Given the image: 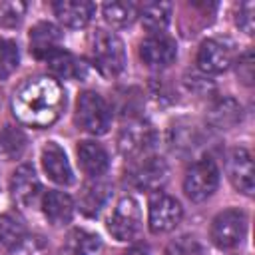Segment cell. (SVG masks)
<instances>
[{"label": "cell", "mask_w": 255, "mask_h": 255, "mask_svg": "<svg viewBox=\"0 0 255 255\" xmlns=\"http://www.w3.org/2000/svg\"><path fill=\"white\" fill-rule=\"evenodd\" d=\"M66 106V96L58 80L38 76L22 82L12 96V112L18 122L32 128L52 126Z\"/></svg>", "instance_id": "obj_1"}, {"label": "cell", "mask_w": 255, "mask_h": 255, "mask_svg": "<svg viewBox=\"0 0 255 255\" xmlns=\"http://www.w3.org/2000/svg\"><path fill=\"white\" fill-rule=\"evenodd\" d=\"M92 62L104 76H118L126 68L124 42L114 32H96L92 38Z\"/></svg>", "instance_id": "obj_2"}, {"label": "cell", "mask_w": 255, "mask_h": 255, "mask_svg": "<svg viewBox=\"0 0 255 255\" xmlns=\"http://www.w3.org/2000/svg\"><path fill=\"white\" fill-rule=\"evenodd\" d=\"M76 120L84 131H88L92 135H104V133H108V129L112 126V110L100 94L84 92L78 98Z\"/></svg>", "instance_id": "obj_3"}, {"label": "cell", "mask_w": 255, "mask_h": 255, "mask_svg": "<svg viewBox=\"0 0 255 255\" xmlns=\"http://www.w3.org/2000/svg\"><path fill=\"white\" fill-rule=\"evenodd\" d=\"M217 185H219V169L213 159L203 157L187 167L183 177V191L191 201L195 203L205 201L207 197L213 195Z\"/></svg>", "instance_id": "obj_4"}, {"label": "cell", "mask_w": 255, "mask_h": 255, "mask_svg": "<svg viewBox=\"0 0 255 255\" xmlns=\"http://www.w3.org/2000/svg\"><path fill=\"white\" fill-rule=\"evenodd\" d=\"M247 231V217L241 209H225L215 215L211 223V241L215 247L229 251L235 249Z\"/></svg>", "instance_id": "obj_5"}, {"label": "cell", "mask_w": 255, "mask_h": 255, "mask_svg": "<svg viewBox=\"0 0 255 255\" xmlns=\"http://www.w3.org/2000/svg\"><path fill=\"white\" fill-rule=\"evenodd\" d=\"M181 217H183V207L175 197L161 191L151 195L147 209V225L151 233H167L175 229Z\"/></svg>", "instance_id": "obj_6"}, {"label": "cell", "mask_w": 255, "mask_h": 255, "mask_svg": "<svg viewBox=\"0 0 255 255\" xmlns=\"http://www.w3.org/2000/svg\"><path fill=\"white\" fill-rule=\"evenodd\" d=\"M139 227H141L139 203L133 197H122L108 219V231L118 241H128L139 231Z\"/></svg>", "instance_id": "obj_7"}, {"label": "cell", "mask_w": 255, "mask_h": 255, "mask_svg": "<svg viewBox=\"0 0 255 255\" xmlns=\"http://www.w3.org/2000/svg\"><path fill=\"white\" fill-rule=\"evenodd\" d=\"M233 46L227 40L209 38L201 42L197 52V66L205 74H221L233 64Z\"/></svg>", "instance_id": "obj_8"}, {"label": "cell", "mask_w": 255, "mask_h": 255, "mask_svg": "<svg viewBox=\"0 0 255 255\" xmlns=\"http://www.w3.org/2000/svg\"><path fill=\"white\" fill-rule=\"evenodd\" d=\"M167 163L161 157H143L131 165L128 175L131 185L145 191H157L167 181Z\"/></svg>", "instance_id": "obj_9"}, {"label": "cell", "mask_w": 255, "mask_h": 255, "mask_svg": "<svg viewBox=\"0 0 255 255\" xmlns=\"http://www.w3.org/2000/svg\"><path fill=\"white\" fill-rule=\"evenodd\" d=\"M153 139H155L153 128L149 124L137 120V122L128 124L122 129V133L118 137V147L124 157H139L153 145Z\"/></svg>", "instance_id": "obj_10"}, {"label": "cell", "mask_w": 255, "mask_h": 255, "mask_svg": "<svg viewBox=\"0 0 255 255\" xmlns=\"http://www.w3.org/2000/svg\"><path fill=\"white\" fill-rule=\"evenodd\" d=\"M139 56L149 68H167L177 56V46L165 34H151L139 44Z\"/></svg>", "instance_id": "obj_11"}, {"label": "cell", "mask_w": 255, "mask_h": 255, "mask_svg": "<svg viewBox=\"0 0 255 255\" xmlns=\"http://www.w3.org/2000/svg\"><path fill=\"white\" fill-rule=\"evenodd\" d=\"M40 179L34 171L32 165L24 163L20 167L14 169L12 177H10V193H12V199L22 205V207H30L38 195H40Z\"/></svg>", "instance_id": "obj_12"}, {"label": "cell", "mask_w": 255, "mask_h": 255, "mask_svg": "<svg viewBox=\"0 0 255 255\" xmlns=\"http://www.w3.org/2000/svg\"><path fill=\"white\" fill-rule=\"evenodd\" d=\"M62 32L52 22H40L30 30V52L40 60H50L62 48Z\"/></svg>", "instance_id": "obj_13"}, {"label": "cell", "mask_w": 255, "mask_h": 255, "mask_svg": "<svg viewBox=\"0 0 255 255\" xmlns=\"http://www.w3.org/2000/svg\"><path fill=\"white\" fill-rule=\"evenodd\" d=\"M42 167L48 173V177L58 185H70L74 181L68 155L56 141H48L42 147Z\"/></svg>", "instance_id": "obj_14"}, {"label": "cell", "mask_w": 255, "mask_h": 255, "mask_svg": "<svg viewBox=\"0 0 255 255\" xmlns=\"http://www.w3.org/2000/svg\"><path fill=\"white\" fill-rule=\"evenodd\" d=\"M227 173L237 191L245 195H253V159L247 149L237 147L229 153Z\"/></svg>", "instance_id": "obj_15"}, {"label": "cell", "mask_w": 255, "mask_h": 255, "mask_svg": "<svg viewBox=\"0 0 255 255\" xmlns=\"http://www.w3.org/2000/svg\"><path fill=\"white\" fill-rule=\"evenodd\" d=\"M54 14L68 28H84L96 14V6L88 0H58L54 2Z\"/></svg>", "instance_id": "obj_16"}, {"label": "cell", "mask_w": 255, "mask_h": 255, "mask_svg": "<svg viewBox=\"0 0 255 255\" xmlns=\"http://www.w3.org/2000/svg\"><path fill=\"white\" fill-rule=\"evenodd\" d=\"M78 161H80V167L90 177H100L110 167L108 151L98 141H92V139L80 141V145H78Z\"/></svg>", "instance_id": "obj_17"}, {"label": "cell", "mask_w": 255, "mask_h": 255, "mask_svg": "<svg viewBox=\"0 0 255 255\" xmlns=\"http://www.w3.org/2000/svg\"><path fill=\"white\" fill-rule=\"evenodd\" d=\"M42 211L46 215V219L60 227V225H66L72 221V215H74V201L68 193L64 191H48L44 197H42Z\"/></svg>", "instance_id": "obj_18"}, {"label": "cell", "mask_w": 255, "mask_h": 255, "mask_svg": "<svg viewBox=\"0 0 255 255\" xmlns=\"http://www.w3.org/2000/svg\"><path fill=\"white\" fill-rule=\"evenodd\" d=\"M100 245L102 243L96 233H90L86 229H72L66 235L58 255H96Z\"/></svg>", "instance_id": "obj_19"}, {"label": "cell", "mask_w": 255, "mask_h": 255, "mask_svg": "<svg viewBox=\"0 0 255 255\" xmlns=\"http://www.w3.org/2000/svg\"><path fill=\"white\" fill-rule=\"evenodd\" d=\"M48 66H50L54 80H80L86 74L84 62L78 60L76 56H72L70 52H64V50L54 54L48 60Z\"/></svg>", "instance_id": "obj_20"}, {"label": "cell", "mask_w": 255, "mask_h": 255, "mask_svg": "<svg viewBox=\"0 0 255 255\" xmlns=\"http://www.w3.org/2000/svg\"><path fill=\"white\" fill-rule=\"evenodd\" d=\"M141 24L151 34H163L171 20V4L169 2H147L139 8Z\"/></svg>", "instance_id": "obj_21"}, {"label": "cell", "mask_w": 255, "mask_h": 255, "mask_svg": "<svg viewBox=\"0 0 255 255\" xmlns=\"http://www.w3.org/2000/svg\"><path fill=\"white\" fill-rule=\"evenodd\" d=\"M104 20L114 28H126L139 16V6L135 2H108L104 4Z\"/></svg>", "instance_id": "obj_22"}, {"label": "cell", "mask_w": 255, "mask_h": 255, "mask_svg": "<svg viewBox=\"0 0 255 255\" xmlns=\"http://www.w3.org/2000/svg\"><path fill=\"white\" fill-rule=\"evenodd\" d=\"M108 195H110V187L106 183L102 181L88 183L80 195V209L86 215H98L104 203L108 201Z\"/></svg>", "instance_id": "obj_23"}, {"label": "cell", "mask_w": 255, "mask_h": 255, "mask_svg": "<svg viewBox=\"0 0 255 255\" xmlns=\"http://www.w3.org/2000/svg\"><path fill=\"white\" fill-rule=\"evenodd\" d=\"M26 149V135L12 126H6L0 131V159L10 161L24 153Z\"/></svg>", "instance_id": "obj_24"}, {"label": "cell", "mask_w": 255, "mask_h": 255, "mask_svg": "<svg viewBox=\"0 0 255 255\" xmlns=\"http://www.w3.org/2000/svg\"><path fill=\"white\" fill-rule=\"evenodd\" d=\"M209 118H211V122L217 128L225 129V128L235 126L237 120H241V108L231 98H223V100H219V102L213 104V108L209 112Z\"/></svg>", "instance_id": "obj_25"}, {"label": "cell", "mask_w": 255, "mask_h": 255, "mask_svg": "<svg viewBox=\"0 0 255 255\" xmlns=\"http://www.w3.org/2000/svg\"><path fill=\"white\" fill-rule=\"evenodd\" d=\"M26 14V2L22 0H0V26L14 28Z\"/></svg>", "instance_id": "obj_26"}, {"label": "cell", "mask_w": 255, "mask_h": 255, "mask_svg": "<svg viewBox=\"0 0 255 255\" xmlns=\"http://www.w3.org/2000/svg\"><path fill=\"white\" fill-rule=\"evenodd\" d=\"M10 255H48V243L40 235H22L10 247Z\"/></svg>", "instance_id": "obj_27"}, {"label": "cell", "mask_w": 255, "mask_h": 255, "mask_svg": "<svg viewBox=\"0 0 255 255\" xmlns=\"http://www.w3.org/2000/svg\"><path fill=\"white\" fill-rule=\"evenodd\" d=\"M165 255H205V251L193 235H179L167 243Z\"/></svg>", "instance_id": "obj_28"}, {"label": "cell", "mask_w": 255, "mask_h": 255, "mask_svg": "<svg viewBox=\"0 0 255 255\" xmlns=\"http://www.w3.org/2000/svg\"><path fill=\"white\" fill-rule=\"evenodd\" d=\"M20 62L18 46L12 40H0V80H6Z\"/></svg>", "instance_id": "obj_29"}, {"label": "cell", "mask_w": 255, "mask_h": 255, "mask_svg": "<svg viewBox=\"0 0 255 255\" xmlns=\"http://www.w3.org/2000/svg\"><path fill=\"white\" fill-rule=\"evenodd\" d=\"M22 235H26L22 223L10 215H2L0 217V243L12 247Z\"/></svg>", "instance_id": "obj_30"}, {"label": "cell", "mask_w": 255, "mask_h": 255, "mask_svg": "<svg viewBox=\"0 0 255 255\" xmlns=\"http://www.w3.org/2000/svg\"><path fill=\"white\" fill-rule=\"evenodd\" d=\"M253 12H255V6H253V2H243L241 6H239V12H237V18H235V22H237V26L245 32V34H253Z\"/></svg>", "instance_id": "obj_31"}, {"label": "cell", "mask_w": 255, "mask_h": 255, "mask_svg": "<svg viewBox=\"0 0 255 255\" xmlns=\"http://www.w3.org/2000/svg\"><path fill=\"white\" fill-rule=\"evenodd\" d=\"M253 58H251V52H247L241 60H239V78L249 86L251 80H253Z\"/></svg>", "instance_id": "obj_32"}, {"label": "cell", "mask_w": 255, "mask_h": 255, "mask_svg": "<svg viewBox=\"0 0 255 255\" xmlns=\"http://www.w3.org/2000/svg\"><path fill=\"white\" fill-rule=\"evenodd\" d=\"M122 255H147V249H145L143 245H133V247H129L128 251H124Z\"/></svg>", "instance_id": "obj_33"}]
</instances>
